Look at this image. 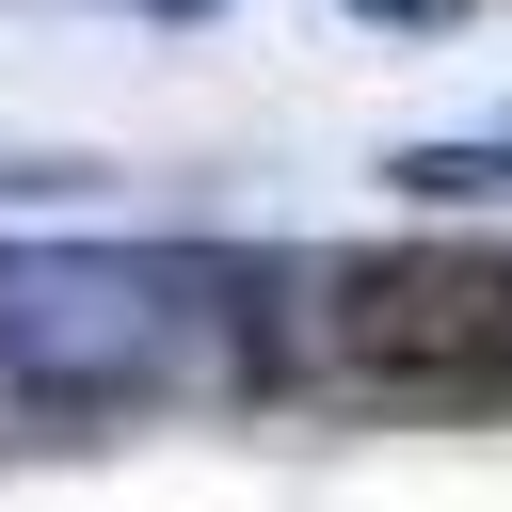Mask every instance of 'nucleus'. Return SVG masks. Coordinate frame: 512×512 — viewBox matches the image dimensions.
Listing matches in <instances>:
<instances>
[{"mask_svg": "<svg viewBox=\"0 0 512 512\" xmlns=\"http://www.w3.org/2000/svg\"><path fill=\"white\" fill-rule=\"evenodd\" d=\"M176 256H0V368L64 416L96 400H144L160 384V336H176Z\"/></svg>", "mask_w": 512, "mask_h": 512, "instance_id": "nucleus-1", "label": "nucleus"}, {"mask_svg": "<svg viewBox=\"0 0 512 512\" xmlns=\"http://www.w3.org/2000/svg\"><path fill=\"white\" fill-rule=\"evenodd\" d=\"M336 352L368 384H416V400H480L512 384V256H352L336 272Z\"/></svg>", "mask_w": 512, "mask_h": 512, "instance_id": "nucleus-2", "label": "nucleus"}, {"mask_svg": "<svg viewBox=\"0 0 512 512\" xmlns=\"http://www.w3.org/2000/svg\"><path fill=\"white\" fill-rule=\"evenodd\" d=\"M400 192L464 208V192H512V144H400Z\"/></svg>", "mask_w": 512, "mask_h": 512, "instance_id": "nucleus-3", "label": "nucleus"}, {"mask_svg": "<svg viewBox=\"0 0 512 512\" xmlns=\"http://www.w3.org/2000/svg\"><path fill=\"white\" fill-rule=\"evenodd\" d=\"M352 16H400V32H432V16H464V0H352Z\"/></svg>", "mask_w": 512, "mask_h": 512, "instance_id": "nucleus-4", "label": "nucleus"}, {"mask_svg": "<svg viewBox=\"0 0 512 512\" xmlns=\"http://www.w3.org/2000/svg\"><path fill=\"white\" fill-rule=\"evenodd\" d=\"M176 16H192V0H176Z\"/></svg>", "mask_w": 512, "mask_h": 512, "instance_id": "nucleus-5", "label": "nucleus"}]
</instances>
